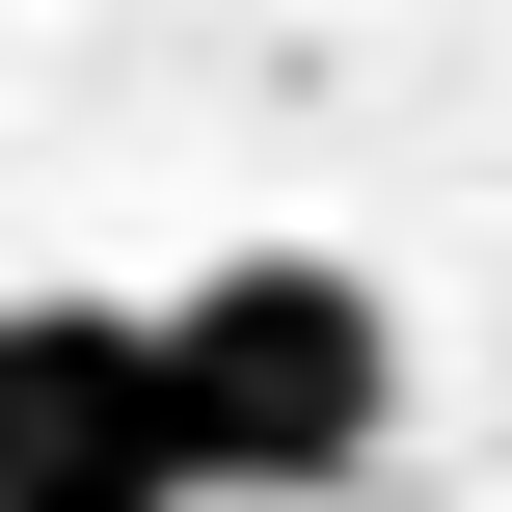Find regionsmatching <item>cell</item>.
Returning <instances> with one entry per match:
<instances>
[{
    "mask_svg": "<svg viewBox=\"0 0 512 512\" xmlns=\"http://www.w3.org/2000/svg\"><path fill=\"white\" fill-rule=\"evenodd\" d=\"M135 324H162L189 512H324V486H378V432H405V297H378L351 243H216V270L135 297Z\"/></svg>",
    "mask_w": 512,
    "mask_h": 512,
    "instance_id": "6da1fadb",
    "label": "cell"
},
{
    "mask_svg": "<svg viewBox=\"0 0 512 512\" xmlns=\"http://www.w3.org/2000/svg\"><path fill=\"white\" fill-rule=\"evenodd\" d=\"M0 512H189L135 297H0Z\"/></svg>",
    "mask_w": 512,
    "mask_h": 512,
    "instance_id": "7a4b0ae2",
    "label": "cell"
}]
</instances>
